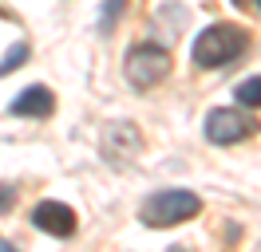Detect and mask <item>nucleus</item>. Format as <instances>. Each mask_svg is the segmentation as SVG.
Masks as SVG:
<instances>
[{
	"label": "nucleus",
	"instance_id": "obj_10",
	"mask_svg": "<svg viewBox=\"0 0 261 252\" xmlns=\"http://www.w3.org/2000/svg\"><path fill=\"white\" fill-rule=\"evenodd\" d=\"M12 205H16V193H12V189L4 185V189H0V209H4V213H8V209H12Z\"/></svg>",
	"mask_w": 261,
	"mask_h": 252
},
{
	"label": "nucleus",
	"instance_id": "obj_7",
	"mask_svg": "<svg viewBox=\"0 0 261 252\" xmlns=\"http://www.w3.org/2000/svg\"><path fill=\"white\" fill-rule=\"evenodd\" d=\"M233 99H238L242 107L257 110V107H261V75H249V79H242V83L233 87Z\"/></svg>",
	"mask_w": 261,
	"mask_h": 252
},
{
	"label": "nucleus",
	"instance_id": "obj_5",
	"mask_svg": "<svg viewBox=\"0 0 261 252\" xmlns=\"http://www.w3.org/2000/svg\"><path fill=\"white\" fill-rule=\"evenodd\" d=\"M32 225L48 236H71L75 233V213L64 201H40L32 209Z\"/></svg>",
	"mask_w": 261,
	"mask_h": 252
},
{
	"label": "nucleus",
	"instance_id": "obj_4",
	"mask_svg": "<svg viewBox=\"0 0 261 252\" xmlns=\"http://www.w3.org/2000/svg\"><path fill=\"white\" fill-rule=\"evenodd\" d=\"M249 134H253V118L242 110H210L206 114V138L214 146H233V142H245Z\"/></svg>",
	"mask_w": 261,
	"mask_h": 252
},
{
	"label": "nucleus",
	"instance_id": "obj_9",
	"mask_svg": "<svg viewBox=\"0 0 261 252\" xmlns=\"http://www.w3.org/2000/svg\"><path fill=\"white\" fill-rule=\"evenodd\" d=\"M24 59H28V44H12V51L0 59V75H12L16 67H24Z\"/></svg>",
	"mask_w": 261,
	"mask_h": 252
},
{
	"label": "nucleus",
	"instance_id": "obj_8",
	"mask_svg": "<svg viewBox=\"0 0 261 252\" xmlns=\"http://www.w3.org/2000/svg\"><path fill=\"white\" fill-rule=\"evenodd\" d=\"M123 8H127V0H103V8H99V28H103V32H115Z\"/></svg>",
	"mask_w": 261,
	"mask_h": 252
},
{
	"label": "nucleus",
	"instance_id": "obj_3",
	"mask_svg": "<svg viewBox=\"0 0 261 252\" xmlns=\"http://www.w3.org/2000/svg\"><path fill=\"white\" fill-rule=\"evenodd\" d=\"M170 71V55H166L163 47L154 44H139L127 51V63H123V75L135 91H150V87H159Z\"/></svg>",
	"mask_w": 261,
	"mask_h": 252
},
{
	"label": "nucleus",
	"instance_id": "obj_2",
	"mask_svg": "<svg viewBox=\"0 0 261 252\" xmlns=\"http://www.w3.org/2000/svg\"><path fill=\"white\" fill-rule=\"evenodd\" d=\"M202 209V201H198L190 189H163V193H154V197H147V205H143V225H150V229H170V225H182V220H190Z\"/></svg>",
	"mask_w": 261,
	"mask_h": 252
},
{
	"label": "nucleus",
	"instance_id": "obj_6",
	"mask_svg": "<svg viewBox=\"0 0 261 252\" xmlns=\"http://www.w3.org/2000/svg\"><path fill=\"white\" fill-rule=\"evenodd\" d=\"M56 110V94L48 87H24L12 99V114H28V118H48Z\"/></svg>",
	"mask_w": 261,
	"mask_h": 252
},
{
	"label": "nucleus",
	"instance_id": "obj_1",
	"mask_svg": "<svg viewBox=\"0 0 261 252\" xmlns=\"http://www.w3.org/2000/svg\"><path fill=\"white\" fill-rule=\"evenodd\" d=\"M245 47H249V36H245V28H238V24H210V28H206V32L194 40L190 55H194L198 67L214 71V67H226V63L242 59Z\"/></svg>",
	"mask_w": 261,
	"mask_h": 252
},
{
	"label": "nucleus",
	"instance_id": "obj_12",
	"mask_svg": "<svg viewBox=\"0 0 261 252\" xmlns=\"http://www.w3.org/2000/svg\"><path fill=\"white\" fill-rule=\"evenodd\" d=\"M257 4H261V0H257Z\"/></svg>",
	"mask_w": 261,
	"mask_h": 252
},
{
	"label": "nucleus",
	"instance_id": "obj_11",
	"mask_svg": "<svg viewBox=\"0 0 261 252\" xmlns=\"http://www.w3.org/2000/svg\"><path fill=\"white\" fill-rule=\"evenodd\" d=\"M233 4H238V8H245V4H249V0H233Z\"/></svg>",
	"mask_w": 261,
	"mask_h": 252
}]
</instances>
